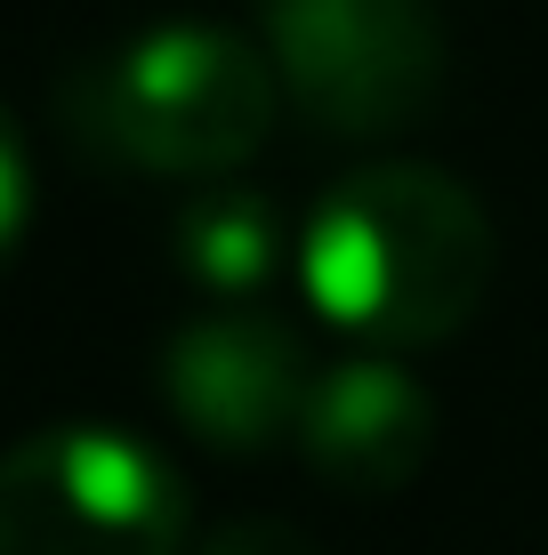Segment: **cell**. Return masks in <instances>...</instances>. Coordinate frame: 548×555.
Wrapping results in <instances>:
<instances>
[{
  "instance_id": "obj_4",
  "label": "cell",
  "mask_w": 548,
  "mask_h": 555,
  "mask_svg": "<svg viewBox=\"0 0 548 555\" xmlns=\"http://www.w3.org/2000/svg\"><path fill=\"white\" fill-rule=\"evenodd\" d=\"M186 483L122 427H41L0 451V555H178Z\"/></svg>"
},
{
  "instance_id": "obj_5",
  "label": "cell",
  "mask_w": 548,
  "mask_h": 555,
  "mask_svg": "<svg viewBox=\"0 0 548 555\" xmlns=\"http://www.w3.org/2000/svg\"><path fill=\"white\" fill-rule=\"evenodd\" d=\"M307 347H298L291 322L275 314H242V306H218V314H194L169 331L162 347V395L178 411V427H194L211 451L242 459V451H275L282 435H298V411H307Z\"/></svg>"
},
{
  "instance_id": "obj_6",
  "label": "cell",
  "mask_w": 548,
  "mask_h": 555,
  "mask_svg": "<svg viewBox=\"0 0 548 555\" xmlns=\"http://www.w3.org/2000/svg\"><path fill=\"white\" fill-rule=\"evenodd\" d=\"M298 451L347 500H387L436 451V395L387 354H347L315 371L298 411Z\"/></svg>"
},
{
  "instance_id": "obj_2",
  "label": "cell",
  "mask_w": 548,
  "mask_h": 555,
  "mask_svg": "<svg viewBox=\"0 0 548 555\" xmlns=\"http://www.w3.org/2000/svg\"><path fill=\"white\" fill-rule=\"evenodd\" d=\"M282 81L267 49L226 25H154L73 81V113L113 162L154 178H226L275 129Z\"/></svg>"
},
{
  "instance_id": "obj_8",
  "label": "cell",
  "mask_w": 548,
  "mask_h": 555,
  "mask_svg": "<svg viewBox=\"0 0 548 555\" xmlns=\"http://www.w3.org/2000/svg\"><path fill=\"white\" fill-rule=\"evenodd\" d=\"M25 225H33V153L16 138L9 105H0V266H9L16 242H25Z\"/></svg>"
},
{
  "instance_id": "obj_9",
  "label": "cell",
  "mask_w": 548,
  "mask_h": 555,
  "mask_svg": "<svg viewBox=\"0 0 548 555\" xmlns=\"http://www.w3.org/2000/svg\"><path fill=\"white\" fill-rule=\"evenodd\" d=\"M194 555H323V547L298 524H282V515H234V524H218Z\"/></svg>"
},
{
  "instance_id": "obj_7",
  "label": "cell",
  "mask_w": 548,
  "mask_h": 555,
  "mask_svg": "<svg viewBox=\"0 0 548 555\" xmlns=\"http://www.w3.org/2000/svg\"><path fill=\"white\" fill-rule=\"evenodd\" d=\"M275 250H282L275 209L251 185H202L178 209V266L202 291H258L275 274Z\"/></svg>"
},
{
  "instance_id": "obj_3",
  "label": "cell",
  "mask_w": 548,
  "mask_h": 555,
  "mask_svg": "<svg viewBox=\"0 0 548 555\" xmlns=\"http://www.w3.org/2000/svg\"><path fill=\"white\" fill-rule=\"evenodd\" d=\"M258 49L282 98L331 138L420 129L451 65L436 0H258Z\"/></svg>"
},
{
  "instance_id": "obj_1",
  "label": "cell",
  "mask_w": 548,
  "mask_h": 555,
  "mask_svg": "<svg viewBox=\"0 0 548 555\" xmlns=\"http://www.w3.org/2000/svg\"><path fill=\"white\" fill-rule=\"evenodd\" d=\"M493 218L451 169L380 162L339 178L298 234V282L331 331L364 347H444L493 291Z\"/></svg>"
}]
</instances>
